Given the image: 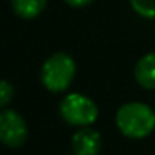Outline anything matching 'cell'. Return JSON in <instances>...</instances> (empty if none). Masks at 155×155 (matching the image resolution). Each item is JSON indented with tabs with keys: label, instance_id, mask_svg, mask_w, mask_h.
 I'll list each match as a JSON object with an SVG mask.
<instances>
[{
	"label": "cell",
	"instance_id": "cell-7",
	"mask_svg": "<svg viewBox=\"0 0 155 155\" xmlns=\"http://www.w3.org/2000/svg\"><path fill=\"white\" fill-rule=\"evenodd\" d=\"M48 0H10L12 10L15 15L24 20H32L37 18L42 12L45 10Z\"/></svg>",
	"mask_w": 155,
	"mask_h": 155
},
{
	"label": "cell",
	"instance_id": "cell-5",
	"mask_svg": "<svg viewBox=\"0 0 155 155\" xmlns=\"http://www.w3.org/2000/svg\"><path fill=\"white\" fill-rule=\"evenodd\" d=\"M102 147L100 134L94 128L82 127L72 137V152L74 155H97Z\"/></svg>",
	"mask_w": 155,
	"mask_h": 155
},
{
	"label": "cell",
	"instance_id": "cell-9",
	"mask_svg": "<svg viewBox=\"0 0 155 155\" xmlns=\"http://www.w3.org/2000/svg\"><path fill=\"white\" fill-rule=\"evenodd\" d=\"M14 85L7 80H0V108H5L14 98Z\"/></svg>",
	"mask_w": 155,
	"mask_h": 155
},
{
	"label": "cell",
	"instance_id": "cell-6",
	"mask_svg": "<svg viewBox=\"0 0 155 155\" xmlns=\"http://www.w3.org/2000/svg\"><path fill=\"white\" fill-rule=\"evenodd\" d=\"M135 82L145 90H155V52L142 55L134 68Z\"/></svg>",
	"mask_w": 155,
	"mask_h": 155
},
{
	"label": "cell",
	"instance_id": "cell-2",
	"mask_svg": "<svg viewBox=\"0 0 155 155\" xmlns=\"http://www.w3.org/2000/svg\"><path fill=\"white\" fill-rule=\"evenodd\" d=\"M77 65L72 55L65 52H57L44 62L40 70V82L48 92L60 94L65 92L75 78Z\"/></svg>",
	"mask_w": 155,
	"mask_h": 155
},
{
	"label": "cell",
	"instance_id": "cell-8",
	"mask_svg": "<svg viewBox=\"0 0 155 155\" xmlns=\"http://www.w3.org/2000/svg\"><path fill=\"white\" fill-rule=\"evenodd\" d=\"M130 5L142 18L155 20V0H130Z\"/></svg>",
	"mask_w": 155,
	"mask_h": 155
},
{
	"label": "cell",
	"instance_id": "cell-10",
	"mask_svg": "<svg viewBox=\"0 0 155 155\" xmlns=\"http://www.w3.org/2000/svg\"><path fill=\"white\" fill-rule=\"evenodd\" d=\"M67 5H70V7L74 8H82V7H87V5H90L92 2H95V0H64Z\"/></svg>",
	"mask_w": 155,
	"mask_h": 155
},
{
	"label": "cell",
	"instance_id": "cell-3",
	"mask_svg": "<svg viewBox=\"0 0 155 155\" xmlns=\"http://www.w3.org/2000/svg\"><path fill=\"white\" fill-rule=\"evenodd\" d=\"M60 117L74 127H88L98 118V107L84 94H68L58 105Z\"/></svg>",
	"mask_w": 155,
	"mask_h": 155
},
{
	"label": "cell",
	"instance_id": "cell-1",
	"mask_svg": "<svg viewBox=\"0 0 155 155\" xmlns=\"http://www.w3.org/2000/svg\"><path fill=\"white\" fill-rule=\"evenodd\" d=\"M115 124L128 138H145L155 128V112L143 102H128L117 110Z\"/></svg>",
	"mask_w": 155,
	"mask_h": 155
},
{
	"label": "cell",
	"instance_id": "cell-4",
	"mask_svg": "<svg viewBox=\"0 0 155 155\" xmlns=\"http://www.w3.org/2000/svg\"><path fill=\"white\" fill-rule=\"evenodd\" d=\"M28 135L27 122L17 110L5 108L0 112V143L8 148H18Z\"/></svg>",
	"mask_w": 155,
	"mask_h": 155
}]
</instances>
